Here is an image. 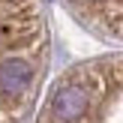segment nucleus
Listing matches in <instances>:
<instances>
[{
    "instance_id": "obj_1",
    "label": "nucleus",
    "mask_w": 123,
    "mask_h": 123,
    "mask_svg": "<svg viewBox=\"0 0 123 123\" xmlns=\"http://www.w3.org/2000/svg\"><path fill=\"white\" fill-rule=\"evenodd\" d=\"M42 0H0V123H27L48 72Z\"/></svg>"
},
{
    "instance_id": "obj_2",
    "label": "nucleus",
    "mask_w": 123,
    "mask_h": 123,
    "mask_svg": "<svg viewBox=\"0 0 123 123\" xmlns=\"http://www.w3.org/2000/svg\"><path fill=\"white\" fill-rule=\"evenodd\" d=\"M36 123H123V54L66 69L45 93Z\"/></svg>"
},
{
    "instance_id": "obj_3",
    "label": "nucleus",
    "mask_w": 123,
    "mask_h": 123,
    "mask_svg": "<svg viewBox=\"0 0 123 123\" xmlns=\"http://www.w3.org/2000/svg\"><path fill=\"white\" fill-rule=\"evenodd\" d=\"M66 6L90 30L123 42V0H66Z\"/></svg>"
}]
</instances>
